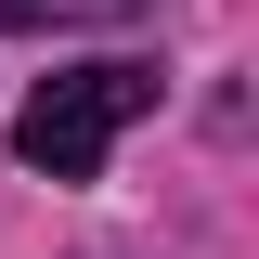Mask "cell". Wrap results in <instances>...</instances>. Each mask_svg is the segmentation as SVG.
<instances>
[{
	"instance_id": "cell-1",
	"label": "cell",
	"mask_w": 259,
	"mask_h": 259,
	"mask_svg": "<svg viewBox=\"0 0 259 259\" xmlns=\"http://www.w3.org/2000/svg\"><path fill=\"white\" fill-rule=\"evenodd\" d=\"M143 104H156V65H65V78H39V91H26L13 156H26V168H52V182H91Z\"/></svg>"
},
{
	"instance_id": "cell-2",
	"label": "cell",
	"mask_w": 259,
	"mask_h": 259,
	"mask_svg": "<svg viewBox=\"0 0 259 259\" xmlns=\"http://www.w3.org/2000/svg\"><path fill=\"white\" fill-rule=\"evenodd\" d=\"M52 13H78V26H117V13H143V0H39V26Z\"/></svg>"
},
{
	"instance_id": "cell-3",
	"label": "cell",
	"mask_w": 259,
	"mask_h": 259,
	"mask_svg": "<svg viewBox=\"0 0 259 259\" xmlns=\"http://www.w3.org/2000/svg\"><path fill=\"white\" fill-rule=\"evenodd\" d=\"M0 26H39V0H0Z\"/></svg>"
}]
</instances>
